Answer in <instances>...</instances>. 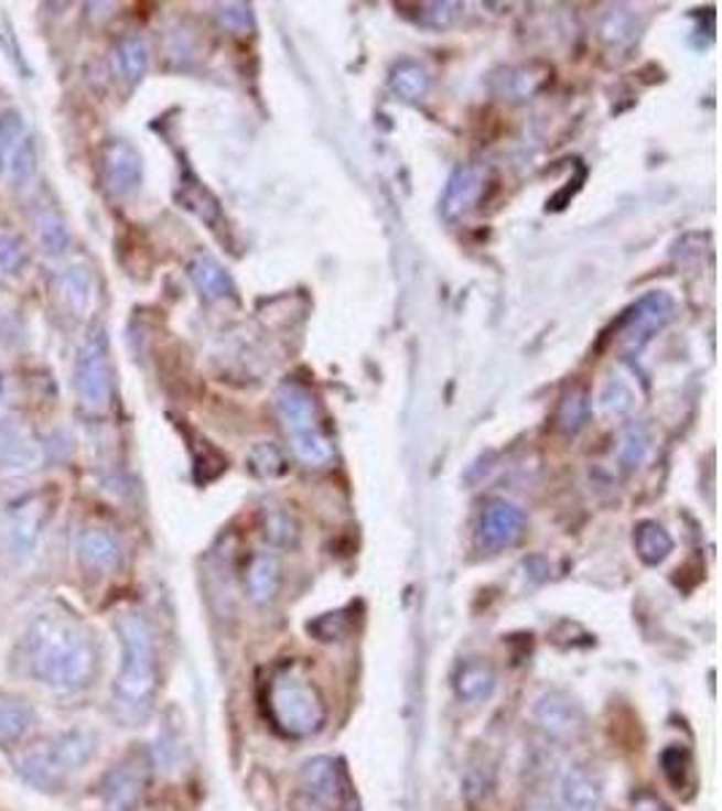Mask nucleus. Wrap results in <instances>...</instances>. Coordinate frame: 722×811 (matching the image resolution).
<instances>
[{"mask_svg": "<svg viewBox=\"0 0 722 811\" xmlns=\"http://www.w3.org/2000/svg\"><path fill=\"white\" fill-rule=\"evenodd\" d=\"M28 668L41 684L60 695L85 690L98 673V649L74 619L41 614L25 634Z\"/></svg>", "mask_w": 722, "mask_h": 811, "instance_id": "1", "label": "nucleus"}, {"mask_svg": "<svg viewBox=\"0 0 722 811\" xmlns=\"http://www.w3.org/2000/svg\"><path fill=\"white\" fill-rule=\"evenodd\" d=\"M122 663L115 682V714L122 723H144L158 693V658L152 630L136 614H125L117 623Z\"/></svg>", "mask_w": 722, "mask_h": 811, "instance_id": "2", "label": "nucleus"}, {"mask_svg": "<svg viewBox=\"0 0 722 811\" xmlns=\"http://www.w3.org/2000/svg\"><path fill=\"white\" fill-rule=\"evenodd\" d=\"M266 712L273 727L290 738L314 736L322 731L327 717L320 690L290 666L279 668L268 682Z\"/></svg>", "mask_w": 722, "mask_h": 811, "instance_id": "3", "label": "nucleus"}, {"mask_svg": "<svg viewBox=\"0 0 722 811\" xmlns=\"http://www.w3.org/2000/svg\"><path fill=\"white\" fill-rule=\"evenodd\" d=\"M277 414L284 431L290 433L298 461L312 465V468H322L333 461L331 439L322 433L317 406H314L312 392L306 387H301L298 381H284L277 390Z\"/></svg>", "mask_w": 722, "mask_h": 811, "instance_id": "4", "label": "nucleus"}, {"mask_svg": "<svg viewBox=\"0 0 722 811\" xmlns=\"http://www.w3.org/2000/svg\"><path fill=\"white\" fill-rule=\"evenodd\" d=\"M76 392L87 411H106L111 403V363H109V338L104 327H95L82 344L76 357Z\"/></svg>", "mask_w": 722, "mask_h": 811, "instance_id": "5", "label": "nucleus"}, {"mask_svg": "<svg viewBox=\"0 0 722 811\" xmlns=\"http://www.w3.org/2000/svg\"><path fill=\"white\" fill-rule=\"evenodd\" d=\"M673 317V298L664 290L647 292L619 320V342L625 355H638Z\"/></svg>", "mask_w": 722, "mask_h": 811, "instance_id": "6", "label": "nucleus"}, {"mask_svg": "<svg viewBox=\"0 0 722 811\" xmlns=\"http://www.w3.org/2000/svg\"><path fill=\"white\" fill-rule=\"evenodd\" d=\"M46 517H50V500L46 495H28L25 500L11 509L9 528H6V547L14 560H28L41 541Z\"/></svg>", "mask_w": 722, "mask_h": 811, "instance_id": "7", "label": "nucleus"}, {"mask_svg": "<svg viewBox=\"0 0 722 811\" xmlns=\"http://www.w3.org/2000/svg\"><path fill=\"white\" fill-rule=\"evenodd\" d=\"M44 463V446L30 428L14 420H0V476L33 474Z\"/></svg>", "mask_w": 722, "mask_h": 811, "instance_id": "8", "label": "nucleus"}, {"mask_svg": "<svg viewBox=\"0 0 722 811\" xmlns=\"http://www.w3.org/2000/svg\"><path fill=\"white\" fill-rule=\"evenodd\" d=\"M147 760L141 755L125 757L119 766L111 768L104 779V803L111 811H136L144 798L147 787Z\"/></svg>", "mask_w": 722, "mask_h": 811, "instance_id": "9", "label": "nucleus"}, {"mask_svg": "<svg viewBox=\"0 0 722 811\" xmlns=\"http://www.w3.org/2000/svg\"><path fill=\"white\" fill-rule=\"evenodd\" d=\"M104 179L106 187L117 198H130L133 193H139L141 182H144V160H141L139 149L128 141H111L104 149Z\"/></svg>", "mask_w": 722, "mask_h": 811, "instance_id": "10", "label": "nucleus"}, {"mask_svg": "<svg viewBox=\"0 0 722 811\" xmlns=\"http://www.w3.org/2000/svg\"><path fill=\"white\" fill-rule=\"evenodd\" d=\"M534 720L552 738H569L582 727V709L563 690H549L536 698Z\"/></svg>", "mask_w": 722, "mask_h": 811, "instance_id": "11", "label": "nucleus"}, {"mask_svg": "<svg viewBox=\"0 0 722 811\" xmlns=\"http://www.w3.org/2000/svg\"><path fill=\"white\" fill-rule=\"evenodd\" d=\"M301 782L303 790L322 803V807H342L344 798H347V779H344L342 766H338L333 757H312V760L303 763L301 768Z\"/></svg>", "mask_w": 722, "mask_h": 811, "instance_id": "12", "label": "nucleus"}, {"mask_svg": "<svg viewBox=\"0 0 722 811\" xmlns=\"http://www.w3.org/2000/svg\"><path fill=\"white\" fill-rule=\"evenodd\" d=\"M525 533V515L515 504L495 500L491 509L482 517V544L487 550L500 552L515 547Z\"/></svg>", "mask_w": 722, "mask_h": 811, "instance_id": "13", "label": "nucleus"}, {"mask_svg": "<svg viewBox=\"0 0 722 811\" xmlns=\"http://www.w3.org/2000/svg\"><path fill=\"white\" fill-rule=\"evenodd\" d=\"M76 558L82 565L98 574H115L122 565V547L109 530L100 528H85L76 536Z\"/></svg>", "mask_w": 722, "mask_h": 811, "instance_id": "14", "label": "nucleus"}, {"mask_svg": "<svg viewBox=\"0 0 722 811\" xmlns=\"http://www.w3.org/2000/svg\"><path fill=\"white\" fill-rule=\"evenodd\" d=\"M17 771H20V777L25 779L28 785L46 792L60 790V787L65 785V779H68V771H65V766L60 763L52 742L28 749V753L20 757V763H17Z\"/></svg>", "mask_w": 722, "mask_h": 811, "instance_id": "15", "label": "nucleus"}, {"mask_svg": "<svg viewBox=\"0 0 722 811\" xmlns=\"http://www.w3.org/2000/svg\"><path fill=\"white\" fill-rule=\"evenodd\" d=\"M604 801L601 779L588 766H574L560 782V811H599Z\"/></svg>", "mask_w": 722, "mask_h": 811, "instance_id": "16", "label": "nucleus"}, {"mask_svg": "<svg viewBox=\"0 0 722 811\" xmlns=\"http://www.w3.org/2000/svg\"><path fill=\"white\" fill-rule=\"evenodd\" d=\"M482 184H485V171L476 169V165H463L455 174L450 176L444 190V201H441V214L446 219L461 217L463 212H468L474 206L476 198L482 193Z\"/></svg>", "mask_w": 722, "mask_h": 811, "instance_id": "17", "label": "nucleus"}, {"mask_svg": "<svg viewBox=\"0 0 722 811\" xmlns=\"http://www.w3.org/2000/svg\"><path fill=\"white\" fill-rule=\"evenodd\" d=\"M495 684H498L495 668L479 658L465 660L455 673V695L463 703H485L495 693Z\"/></svg>", "mask_w": 722, "mask_h": 811, "instance_id": "18", "label": "nucleus"}, {"mask_svg": "<svg viewBox=\"0 0 722 811\" xmlns=\"http://www.w3.org/2000/svg\"><path fill=\"white\" fill-rule=\"evenodd\" d=\"M57 292L63 298L65 309H68L74 317H85L93 306V273L85 266H71L65 268L57 277Z\"/></svg>", "mask_w": 722, "mask_h": 811, "instance_id": "19", "label": "nucleus"}, {"mask_svg": "<svg viewBox=\"0 0 722 811\" xmlns=\"http://www.w3.org/2000/svg\"><path fill=\"white\" fill-rule=\"evenodd\" d=\"M35 727V712L22 698H3L0 701V744L14 747L25 742Z\"/></svg>", "mask_w": 722, "mask_h": 811, "instance_id": "20", "label": "nucleus"}, {"mask_svg": "<svg viewBox=\"0 0 722 811\" xmlns=\"http://www.w3.org/2000/svg\"><path fill=\"white\" fill-rule=\"evenodd\" d=\"M282 584V565L273 554H258L247 569V593L255 604H271Z\"/></svg>", "mask_w": 722, "mask_h": 811, "instance_id": "21", "label": "nucleus"}, {"mask_svg": "<svg viewBox=\"0 0 722 811\" xmlns=\"http://www.w3.org/2000/svg\"><path fill=\"white\" fill-rule=\"evenodd\" d=\"M52 747H55V753L60 757V763L65 766V771L74 774L93 760L95 749H98V738H95L89 731L76 727V731L60 733L55 742H52Z\"/></svg>", "mask_w": 722, "mask_h": 811, "instance_id": "22", "label": "nucleus"}, {"mask_svg": "<svg viewBox=\"0 0 722 811\" xmlns=\"http://www.w3.org/2000/svg\"><path fill=\"white\" fill-rule=\"evenodd\" d=\"M634 547L638 558H642V563L660 565L668 554H671L673 539L668 536V530L660 522L644 520L638 522L634 530Z\"/></svg>", "mask_w": 722, "mask_h": 811, "instance_id": "23", "label": "nucleus"}, {"mask_svg": "<svg viewBox=\"0 0 722 811\" xmlns=\"http://www.w3.org/2000/svg\"><path fill=\"white\" fill-rule=\"evenodd\" d=\"M190 279L206 301H223L233 292L230 273L212 258H195L190 266Z\"/></svg>", "mask_w": 722, "mask_h": 811, "instance_id": "24", "label": "nucleus"}, {"mask_svg": "<svg viewBox=\"0 0 722 811\" xmlns=\"http://www.w3.org/2000/svg\"><path fill=\"white\" fill-rule=\"evenodd\" d=\"M390 87L396 89L398 98L409 100V104H417V100L425 98L428 89H431V76H428V71L422 68V65L401 63V65H396V71H392Z\"/></svg>", "mask_w": 722, "mask_h": 811, "instance_id": "25", "label": "nucleus"}, {"mask_svg": "<svg viewBox=\"0 0 722 811\" xmlns=\"http://www.w3.org/2000/svg\"><path fill=\"white\" fill-rule=\"evenodd\" d=\"M117 65L128 82H139L149 68V46L139 35H128L117 46Z\"/></svg>", "mask_w": 722, "mask_h": 811, "instance_id": "26", "label": "nucleus"}, {"mask_svg": "<svg viewBox=\"0 0 722 811\" xmlns=\"http://www.w3.org/2000/svg\"><path fill=\"white\" fill-rule=\"evenodd\" d=\"M35 230H39V244L46 255L52 258H60V255L68 252L71 247V233L65 219L60 217L55 212H44L35 223Z\"/></svg>", "mask_w": 722, "mask_h": 811, "instance_id": "27", "label": "nucleus"}, {"mask_svg": "<svg viewBox=\"0 0 722 811\" xmlns=\"http://www.w3.org/2000/svg\"><path fill=\"white\" fill-rule=\"evenodd\" d=\"M590 420V401H588V392L582 390V387H574V390H569L563 396V401H560V409H558V428L563 433L574 435L582 431L584 425H588Z\"/></svg>", "mask_w": 722, "mask_h": 811, "instance_id": "28", "label": "nucleus"}, {"mask_svg": "<svg viewBox=\"0 0 722 811\" xmlns=\"http://www.w3.org/2000/svg\"><path fill=\"white\" fill-rule=\"evenodd\" d=\"M636 406V392L628 385V379L612 377L601 392V414L604 417H625Z\"/></svg>", "mask_w": 722, "mask_h": 811, "instance_id": "29", "label": "nucleus"}, {"mask_svg": "<svg viewBox=\"0 0 722 811\" xmlns=\"http://www.w3.org/2000/svg\"><path fill=\"white\" fill-rule=\"evenodd\" d=\"M660 768H664L666 782L679 792L693 779V755L685 747H668L660 755Z\"/></svg>", "mask_w": 722, "mask_h": 811, "instance_id": "30", "label": "nucleus"}, {"mask_svg": "<svg viewBox=\"0 0 722 811\" xmlns=\"http://www.w3.org/2000/svg\"><path fill=\"white\" fill-rule=\"evenodd\" d=\"M39 171V149L33 139H22L9 158V179L14 187H28L30 179Z\"/></svg>", "mask_w": 722, "mask_h": 811, "instance_id": "31", "label": "nucleus"}, {"mask_svg": "<svg viewBox=\"0 0 722 811\" xmlns=\"http://www.w3.org/2000/svg\"><path fill=\"white\" fill-rule=\"evenodd\" d=\"M649 446H653V439H649L647 428L631 425L628 431H625L623 441H619V463H623V468L628 471L638 468V465L647 461Z\"/></svg>", "mask_w": 722, "mask_h": 811, "instance_id": "32", "label": "nucleus"}, {"mask_svg": "<svg viewBox=\"0 0 722 811\" xmlns=\"http://www.w3.org/2000/svg\"><path fill=\"white\" fill-rule=\"evenodd\" d=\"M547 76H549L547 68H539V65H522V68L509 71V87H506L504 93L515 100H525L545 85Z\"/></svg>", "mask_w": 722, "mask_h": 811, "instance_id": "33", "label": "nucleus"}, {"mask_svg": "<svg viewBox=\"0 0 722 811\" xmlns=\"http://www.w3.org/2000/svg\"><path fill=\"white\" fill-rule=\"evenodd\" d=\"M601 35L608 44H631L636 39V17L625 9H612L601 22Z\"/></svg>", "mask_w": 722, "mask_h": 811, "instance_id": "34", "label": "nucleus"}, {"mask_svg": "<svg viewBox=\"0 0 722 811\" xmlns=\"http://www.w3.org/2000/svg\"><path fill=\"white\" fill-rule=\"evenodd\" d=\"M249 468L262 476V479H273V476H282L288 471V465H284V455L279 446L258 444L249 452Z\"/></svg>", "mask_w": 722, "mask_h": 811, "instance_id": "35", "label": "nucleus"}, {"mask_svg": "<svg viewBox=\"0 0 722 811\" xmlns=\"http://www.w3.org/2000/svg\"><path fill=\"white\" fill-rule=\"evenodd\" d=\"M266 539L277 547H295L298 522L284 509H273L266 515Z\"/></svg>", "mask_w": 722, "mask_h": 811, "instance_id": "36", "label": "nucleus"}, {"mask_svg": "<svg viewBox=\"0 0 722 811\" xmlns=\"http://www.w3.org/2000/svg\"><path fill=\"white\" fill-rule=\"evenodd\" d=\"M417 9V22L428 28H450L461 14V3H450V0H435V3H420Z\"/></svg>", "mask_w": 722, "mask_h": 811, "instance_id": "37", "label": "nucleus"}, {"mask_svg": "<svg viewBox=\"0 0 722 811\" xmlns=\"http://www.w3.org/2000/svg\"><path fill=\"white\" fill-rule=\"evenodd\" d=\"M306 630L312 634L317 641H338L349 634V617L347 612H331V614H320L317 619L306 625Z\"/></svg>", "mask_w": 722, "mask_h": 811, "instance_id": "38", "label": "nucleus"}, {"mask_svg": "<svg viewBox=\"0 0 722 811\" xmlns=\"http://www.w3.org/2000/svg\"><path fill=\"white\" fill-rule=\"evenodd\" d=\"M22 130H25V122L20 111H0V165L9 163L11 152L22 141Z\"/></svg>", "mask_w": 722, "mask_h": 811, "instance_id": "39", "label": "nucleus"}, {"mask_svg": "<svg viewBox=\"0 0 722 811\" xmlns=\"http://www.w3.org/2000/svg\"><path fill=\"white\" fill-rule=\"evenodd\" d=\"M28 262V247L14 233H0V271L20 273Z\"/></svg>", "mask_w": 722, "mask_h": 811, "instance_id": "40", "label": "nucleus"}, {"mask_svg": "<svg viewBox=\"0 0 722 811\" xmlns=\"http://www.w3.org/2000/svg\"><path fill=\"white\" fill-rule=\"evenodd\" d=\"M217 14H219V22H223V25L228 28L230 33L244 35V33H249V30H252V25H255L252 9H249L247 3H223V6H219Z\"/></svg>", "mask_w": 722, "mask_h": 811, "instance_id": "41", "label": "nucleus"}, {"mask_svg": "<svg viewBox=\"0 0 722 811\" xmlns=\"http://www.w3.org/2000/svg\"><path fill=\"white\" fill-rule=\"evenodd\" d=\"M634 811H668V807L664 801H660V798L644 792V796L634 798Z\"/></svg>", "mask_w": 722, "mask_h": 811, "instance_id": "42", "label": "nucleus"}, {"mask_svg": "<svg viewBox=\"0 0 722 811\" xmlns=\"http://www.w3.org/2000/svg\"><path fill=\"white\" fill-rule=\"evenodd\" d=\"M536 811H560L558 807H539Z\"/></svg>", "mask_w": 722, "mask_h": 811, "instance_id": "43", "label": "nucleus"}]
</instances>
